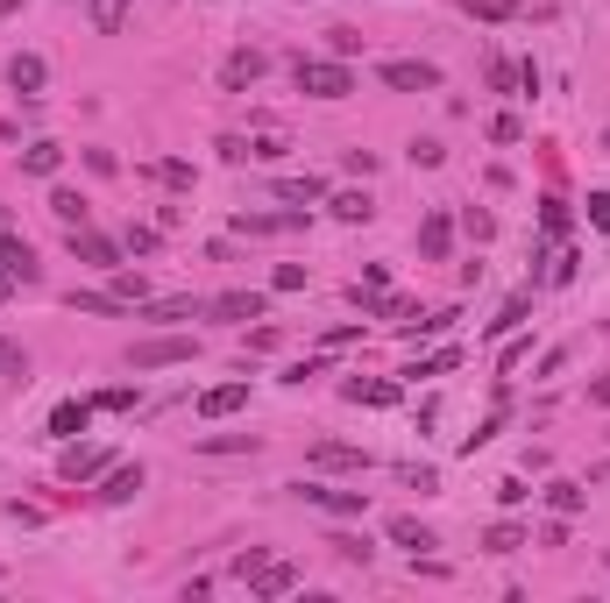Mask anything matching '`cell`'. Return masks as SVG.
Returning <instances> with one entry per match:
<instances>
[{
	"label": "cell",
	"instance_id": "cell-1",
	"mask_svg": "<svg viewBox=\"0 0 610 603\" xmlns=\"http://www.w3.org/2000/svg\"><path fill=\"white\" fill-rule=\"evenodd\" d=\"M291 79H298L305 100H348V93H355L348 57H298V64H291Z\"/></svg>",
	"mask_w": 610,
	"mask_h": 603
},
{
	"label": "cell",
	"instance_id": "cell-2",
	"mask_svg": "<svg viewBox=\"0 0 610 603\" xmlns=\"http://www.w3.org/2000/svg\"><path fill=\"white\" fill-rule=\"evenodd\" d=\"M192 355H199L192 334H157V341H135L128 369H171V362H192Z\"/></svg>",
	"mask_w": 610,
	"mask_h": 603
},
{
	"label": "cell",
	"instance_id": "cell-3",
	"mask_svg": "<svg viewBox=\"0 0 610 603\" xmlns=\"http://www.w3.org/2000/svg\"><path fill=\"white\" fill-rule=\"evenodd\" d=\"M64 249L79 256V263H100V270H121V242H107V235H93V228H64Z\"/></svg>",
	"mask_w": 610,
	"mask_h": 603
},
{
	"label": "cell",
	"instance_id": "cell-4",
	"mask_svg": "<svg viewBox=\"0 0 610 603\" xmlns=\"http://www.w3.org/2000/svg\"><path fill=\"white\" fill-rule=\"evenodd\" d=\"M298 497L327 518H362V504H369V490H327V483H298Z\"/></svg>",
	"mask_w": 610,
	"mask_h": 603
},
{
	"label": "cell",
	"instance_id": "cell-5",
	"mask_svg": "<svg viewBox=\"0 0 610 603\" xmlns=\"http://www.w3.org/2000/svg\"><path fill=\"white\" fill-rule=\"evenodd\" d=\"M384 86H398V93H433V86H440V64H426V57H391V64H384Z\"/></svg>",
	"mask_w": 610,
	"mask_h": 603
},
{
	"label": "cell",
	"instance_id": "cell-6",
	"mask_svg": "<svg viewBox=\"0 0 610 603\" xmlns=\"http://www.w3.org/2000/svg\"><path fill=\"white\" fill-rule=\"evenodd\" d=\"M263 71H270V57H263V50H235V57L220 64V93H249Z\"/></svg>",
	"mask_w": 610,
	"mask_h": 603
},
{
	"label": "cell",
	"instance_id": "cell-7",
	"mask_svg": "<svg viewBox=\"0 0 610 603\" xmlns=\"http://www.w3.org/2000/svg\"><path fill=\"white\" fill-rule=\"evenodd\" d=\"M305 462H313V469H327V476H348V469L362 476V469H369V455H362V447H348V440H320Z\"/></svg>",
	"mask_w": 610,
	"mask_h": 603
},
{
	"label": "cell",
	"instance_id": "cell-8",
	"mask_svg": "<svg viewBox=\"0 0 610 603\" xmlns=\"http://www.w3.org/2000/svg\"><path fill=\"white\" fill-rule=\"evenodd\" d=\"M447 249H454V213L433 206V213L419 220V256H426V263H447Z\"/></svg>",
	"mask_w": 610,
	"mask_h": 603
},
{
	"label": "cell",
	"instance_id": "cell-9",
	"mask_svg": "<svg viewBox=\"0 0 610 603\" xmlns=\"http://www.w3.org/2000/svg\"><path fill=\"white\" fill-rule=\"evenodd\" d=\"M0 270H8L15 284H43V263H36V249L22 235H0Z\"/></svg>",
	"mask_w": 610,
	"mask_h": 603
},
{
	"label": "cell",
	"instance_id": "cell-10",
	"mask_svg": "<svg viewBox=\"0 0 610 603\" xmlns=\"http://www.w3.org/2000/svg\"><path fill=\"white\" fill-rule=\"evenodd\" d=\"M86 426H93V398H57L50 405V433L57 440H79Z\"/></svg>",
	"mask_w": 610,
	"mask_h": 603
},
{
	"label": "cell",
	"instance_id": "cell-11",
	"mask_svg": "<svg viewBox=\"0 0 610 603\" xmlns=\"http://www.w3.org/2000/svg\"><path fill=\"white\" fill-rule=\"evenodd\" d=\"M8 86H15V93H22V100H36V93H43V86H50V64H43V57H36V50H22V57H15V64H8Z\"/></svg>",
	"mask_w": 610,
	"mask_h": 603
},
{
	"label": "cell",
	"instance_id": "cell-12",
	"mask_svg": "<svg viewBox=\"0 0 610 603\" xmlns=\"http://www.w3.org/2000/svg\"><path fill=\"white\" fill-rule=\"evenodd\" d=\"M93 476H107V447H79V440H71L64 447V483H93Z\"/></svg>",
	"mask_w": 610,
	"mask_h": 603
},
{
	"label": "cell",
	"instance_id": "cell-13",
	"mask_svg": "<svg viewBox=\"0 0 610 603\" xmlns=\"http://www.w3.org/2000/svg\"><path fill=\"white\" fill-rule=\"evenodd\" d=\"M249 405V384H213V391H199V419H235Z\"/></svg>",
	"mask_w": 610,
	"mask_h": 603
},
{
	"label": "cell",
	"instance_id": "cell-14",
	"mask_svg": "<svg viewBox=\"0 0 610 603\" xmlns=\"http://www.w3.org/2000/svg\"><path fill=\"white\" fill-rule=\"evenodd\" d=\"M206 313H220V320H263V291H220V298H206Z\"/></svg>",
	"mask_w": 610,
	"mask_h": 603
},
{
	"label": "cell",
	"instance_id": "cell-15",
	"mask_svg": "<svg viewBox=\"0 0 610 603\" xmlns=\"http://www.w3.org/2000/svg\"><path fill=\"white\" fill-rule=\"evenodd\" d=\"M341 398L348 405H398V384H384V376H348Z\"/></svg>",
	"mask_w": 610,
	"mask_h": 603
},
{
	"label": "cell",
	"instance_id": "cell-16",
	"mask_svg": "<svg viewBox=\"0 0 610 603\" xmlns=\"http://www.w3.org/2000/svg\"><path fill=\"white\" fill-rule=\"evenodd\" d=\"M249 589H256V596H291V589H298V568H291V561H263V568L249 575Z\"/></svg>",
	"mask_w": 610,
	"mask_h": 603
},
{
	"label": "cell",
	"instance_id": "cell-17",
	"mask_svg": "<svg viewBox=\"0 0 610 603\" xmlns=\"http://www.w3.org/2000/svg\"><path fill=\"white\" fill-rule=\"evenodd\" d=\"M192 447H199V455H256L263 440H256V433H199Z\"/></svg>",
	"mask_w": 610,
	"mask_h": 603
},
{
	"label": "cell",
	"instance_id": "cell-18",
	"mask_svg": "<svg viewBox=\"0 0 610 603\" xmlns=\"http://www.w3.org/2000/svg\"><path fill=\"white\" fill-rule=\"evenodd\" d=\"M235 228L242 235H291V228H305V213H242Z\"/></svg>",
	"mask_w": 610,
	"mask_h": 603
},
{
	"label": "cell",
	"instance_id": "cell-19",
	"mask_svg": "<svg viewBox=\"0 0 610 603\" xmlns=\"http://www.w3.org/2000/svg\"><path fill=\"white\" fill-rule=\"evenodd\" d=\"M50 213L64 220V228H86V213H93V206H86V192H71V185H57V192H50Z\"/></svg>",
	"mask_w": 610,
	"mask_h": 603
},
{
	"label": "cell",
	"instance_id": "cell-20",
	"mask_svg": "<svg viewBox=\"0 0 610 603\" xmlns=\"http://www.w3.org/2000/svg\"><path fill=\"white\" fill-rule=\"evenodd\" d=\"M142 490V462L135 469H107V483H100V504H128Z\"/></svg>",
	"mask_w": 610,
	"mask_h": 603
},
{
	"label": "cell",
	"instance_id": "cell-21",
	"mask_svg": "<svg viewBox=\"0 0 610 603\" xmlns=\"http://www.w3.org/2000/svg\"><path fill=\"white\" fill-rule=\"evenodd\" d=\"M86 22H93L100 36H121V22H128V0H86Z\"/></svg>",
	"mask_w": 610,
	"mask_h": 603
},
{
	"label": "cell",
	"instance_id": "cell-22",
	"mask_svg": "<svg viewBox=\"0 0 610 603\" xmlns=\"http://www.w3.org/2000/svg\"><path fill=\"white\" fill-rule=\"evenodd\" d=\"M107 277H114L107 291L121 298V306H149V277H142V270H107Z\"/></svg>",
	"mask_w": 610,
	"mask_h": 603
},
{
	"label": "cell",
	"instance_id": "cell-23",
	"mask_svg": "<svg viewBox=\"0 0 610 603\" xmlns=\"http://www.w3.org/2000/svg\"><path fill=\"white\" fill-rule=\"evenodd\" d=\"M462 15H476V22H518L525 0H462Z\"/></svg>",
	"mask_w": 610,
	"mask_h": 603
},
{
	"label": "cell",
	"instance_id": "cell-24",
	"mask_svg": "<svg viewBox=\"0 0 610 603\" xmlns=\"http://www.w3.org/2000/svg\"><path fill=\"white\" fill-rule=\"evenodd\" d=\"M327 213L355 228V220H369V213H376V199H369V192H334V199H327Z\"/></svg>",
	"mask_w": 610,
	"mask_h": 603
},
{
	"label": "cell",
	"instance_id": "cell-25",
	"mask_svg": "<svg viewBox=\"0 0 610 603\" xmlns=\"http://www.w3.org/2000/svg\"><path fill=\"white\" fill-rule=\"evenodd\" d=\"M57 164H64V149H57V142H29V149H22V171H29V178H50Z\"/></svg>",
	"mask_w": 610,
	"mask_h": 603
},
{
	"label": "cell",
	"instance_id": "cell-26",
	"mask_svg": "<svg viewBox=\"0 0 610 603\" xmlns=\"http://www.w3.org/2000/svg\"><path fill=\"white\" fill-rule=\"evenodd\" d=\"M391 540H398V547H412V554L440 547V540H433V525H419V518H391Z\"/></svg>",
	"mask_w": 610,
	"mask_h": 603
},
{
	"label": "cell",
	"instance_id": "cell-27",
	"mask_svg": "<svg viewBox=\"0 0 610 603\" xmlns=\"http://www.w3.org/2000/svg\"><path fill=\"white\" fill-rule=\"evenodd\" d=\"M277 199H291V206H313V199H327V178H277Z\"/></svg>",
	"mask_w": 610,
	"mask_h": 603
},
{
	"label": "cell",
	"instance_id": "cell-28",
	"mask_svg": "<svg viewBox=\"0 0 610 603\" xmlns=\"http://www.w3.org/2000/svg\"><path fill=\"white\" fill-rule=\"evenodd\" d=\"M192 313H206V298H164V306H149V320H157V327H171V320H192Z\"/></svg>",
	"mask_w": 610,
	"mask_h": 603
},
{
	"label": "cell",
	"instance_id": "cell-29",
	"mask_svg": "<svg viewBox=\"0 0 610 603\" xmlns=\"http://www.w3.org/2000/svg\"><path fill=\"white\" fill-rule=\"evenodd\" d=\"M483 547H490V554H518V547H525V525H511V518H497V525H490V533H483Z\"/></svg>",
	"mask_w": 610,
	"mask_h": 603
},
{
	"label": "cell",
	"instance_id": "cell-30",
	"mask_svg": "<svg viewBox=\"0 0 610 603\" xmlns=\"http://www.w3.org/2000/svg\"><path fill=\"white\" fill-rule=\"evenodd\" d=\"M64 306H71V313H128V306H121L114 291H71Z\"/></svg>",
	"mask_w": 610,
	"mask_h": 603
},
{
	"label": "cell",
	"instance_id": "cell-31",
	"mask_svg": "<svg viewBox=\"0 0 610 603\" xmlns=\"http://www.w3.org/2000/svg\"><path fill=\"white\" fill-rule=\"evenodd\" d=\"M149 178H157V185H171V192H192V164H178V157L149 164Z\"/></svg>",
	"mask_w": 610,
	"mask_h": 603
},
{
	"label": "cell",
	"instance_id": "cell-32",
	"mask_svg": "<svg viewBox=\"0 0 610 603\" xmlns=\"http://www.w3.org/2000/svg\"><path fill=\"white\" fill-rule=\"evenodd\" d=\"M284 149H291V142L263 128V135H249V164H277V157H284Z\"/></svg>",
	"mask_w": 610,
	"mask_h": 603
},
{
	"label": "cell",
	"instance_id": "cell-33",
	"mask_svg": "<svg viewBox=\"0 0 610 603\" xmlns=\"http://www.w3.org/2000/svg\"><path fill=\"white\" fill-rule=\"evenodd\" d=\"M93 405H100V412H135V405H142V391H135V384H114V391H100Z\"/></svg>",
	"mask_w": 610,
	"mask_h": 603
},
{
	"label": "cell",
	"instance_id": "cell-34",
	"mask_svg": "<svg viewBox=\"0 0 610 603\" xmlns=\"http://www.w3.org/2000/svg\"><path fill=\"white\" fill-rule=\"evenodd\" d=\"M547 504H554L561 518H575V511H582V483H547Z\"/></svg>",
	"mask_w": 610,
	"mask_h": 603
},
{
	"label": "cell",
	"instance_id": "cell-35",
	"mask_svg": "<svg viewBox=\"0 0 610 603\" xmlns=\"http://www.w3.org/2000/svg\"><path fill=\"white\" fill-rule=\"evenodd\" d=\"M327 547H334V554H341V561H362V568H369V554H376V547H369V540H362V533H334V540H327Z\"/></svg>",
	"mask_w": 610,
	"mask_h": 603
},
{
	"label": "cell",
	"instance_id": "cell-36",
	"mask_svg": "<svg viewBox=\"0 0 610 603\" xmlns=\"http://www.w3.org/2000/svg\"><path fill=\"white\" fill-rule=\"evenodd\" d=\"M454 362H462V348H440V355H426V362H412L405 376H447Z\"/></svg>",
	"mask_w": 610,
	"mask_h": 603
},
{
	"label": "cell",
	"instance_id": "cell-37",
	"mask_svg": "<svg viewBox=\"0 0 610 603\" xmlns=\"http://www.w3.org/2000/svg\"><path fill=\"white\" fill-rule=\"evenodd\" d=\"M398 476H405V490H419V497H426V490H440V469H426V462H405Z\"/></svg>",
	"mask_w": 610,
	"mask_h": 603
},
{
	"label": "cell",
	"instance_id": "cell-38",
	"mask_svg": "<svg viewBox=\"0 0 610 603\" xmlns=\"http://www.w3.org/2000/svg\"><path fill=\"white\" fill-rule=\"evenodd\" d=\"M157 242H164L157 228H128V235H121V249H128V256H157Z\"/></svg>",
	"mask_w": 610,
	"mask_h": 603
},
{
	"label": "cell",
	"instance_id": "cell-39",
	"mask_svg": "<svg viewBox=\"0 0 610 603\" xmlns=\"http://www.w3.org/2000/svg\"><path fill=\"white\" fill-rule=\"evenodd\" d=\"M525 313H532V298H511V306L490 320V334H511V327H525Z\"/></svg>",
	"mask_w": 610,
	"mask_h": 603
},
{
	"label": "cell",
	"instance_id": "cell-40",
	"mask_svg": "<svg viewBox=\"0 0 610 603\" xmlns=\"http://www.w3.org/2000/svg\"><path fill=\"white\" fill-rule=\"evenodd\" d=\"M327 50H334V57H355V50H362V29H327Z\"/></svg>",
	"mask_w": 610,
	"mask_h": 603
},
{
	"label": "cell",
	"instance_id": "cell-41",
	"mask_svg": "<svg viewBox=\"0 0 610 603\" xmlns=\"http://www.w3.org/2000/svg\"><path fill=\"white\" fill-rule=\"evenodd\" d=\"M270 291H305V270H298V263H277V270H270Z\"/></svg>",
	"mask_w": 610,
	"mask_h": 603
},
{
	"label": "cell",
	"instance_id": "cell-42",
	"mask_svg": "<svg viewBox=\"0 0 610 603\" xmlns=\"http://www.w3.org/2000/svg\"><path fill=\"white\" fill-rule=\"evenodd\" d=\"M483 79H490V86H497V93H511V86H518V71H511V64H504V57H490V64H483Z\"/></svg>",
	"mask_w": 610,
	"mask_h": 603
},
{
	"label": "cell",
	"instance_id": "cell-43",
	"mask_svg": "<svg viewBox=\"0 0 610 603\" xmlns=\"http://www.w3.org/2000/svg\"><path fill=\"white\" fill-rule=\"evenodd\" d=\"M440 157H447V149H440V142H433V135H419V142H412V164H419V171H433V164H440Z\"/></svg>",
	"mask_w": 610,
	"mask_h": 603
},
{
	"label": "cell",
	"instance_id": "cell-44",
	"mask_svg": "<svg viewBox=\"0 0 610 603\" xmlns=\"http://www.w3.org/2000/svg\"><path fill=\"white\" fill-rule=\"evenodd\" d=\"M0 376H29V355L15 341H0Z\"/></svg>",
	"mask_w": 610,
	"mask_h": 603
},
{
	"label": "cell",
	"instance_id": "cell-45",
	"mask_svg": "<svg viewBox=\"0 0 610 603\" xmlns=\"http://www.w3.org/2000/svg\"><path fill=\"white\" fill-rule=\"evenodd\" d=\"M589 228L610 235V192H589Z\"/></svg>",
	"mask_w": 610,
	"mask_h": 603
},
{
	"label": "cell",
	"instance_id": "cell-46",
	"mask_svg": "<svg viewBox=\"0 0 610 603\" xmlns=\"http://www.w3.org/2000/svg\"><path fill=\"white\" fill-rule=\"evenodd\" d=\"M518 135H525L518 114H497V121H490V142H518Z\"/></svg>",
	"mask_w": 610,
	"mask_h": 603
},
{
	"label": "cell",
	"instance_id": "cell-47",
	"mask_svg": "<svg viewBox=\"0 0 610 603\" xmlns=\"http://www.w3.org/2000/svg\"><path fill=\"white\" fill-rule=\"evenodd\" d=\"M462 228H469V235H476V242H490V235H497V220H490V213H476V206H469V213H462Z\"/></svg>",
	"mask_w": 610,
	"mask_h": 603
},
{
	"label": "cell",
	"instance_id": "cell-48",
	"mask_svg": "<svg viewBox=\"0 0 610 603\" xmlns=\"http://www.w3.org/2000/svg\"><path fill=\"white\" fill-rule=\"evenodd\" d=\"M540 228H547V235H568V206H561V199H547V213H540Z\"/></svg>",
	"mask_w": 610,
	"mask_h": 603
},
{
	"label": "cell",
	"instance_id": "cell-49",
	"mask_svg": "<svg viewBox=\"0 0 610 603\" xmlns=\"http://www.w3.org/2000/svg\"><path fill=\"white\" fill-rule=\"evenodd\" d=\"M454 320H462V313H454V306H447V313H426V320H419V334H426V341H433V334H447V327H454Z\"/></svg>",
	"mask_w": 610,
	"mask_h": 603
},
{
	"label": "cell",
	"instance_id": "cell-50",
	"mask_svg": "<svg viewBox=\"0 0 610 603\" xmlns=\"http://www.w3.org/2000/svg\"><path fill=\"white\" fill-rule=\"evenodd\" d=\"M497 497H504V504H525L532 490H525V476H504V483H497Z\"/></svg>",
	"mask_w": 610,
	"mask_h": 603
},
{
	"label": "cell",
	"instance_id": "cell-51",
	"mask_svg": "<svg viewBox=\"0 0 610 603\" xmlns=\"http://www.w3.org/2000/svg\"><path fill=\"white\" fill-rule=\"evenodd\" d=\"M589 405H603V412H610V376H596V384H589Z\"/></svg>",
	"mask_w": 610,
	"mask_h": 603
},
{
	"label": "cell",
	"instance_id": "cell-52",
	"mask_svg": "<svg viewBox=\"0 0 610 603\" xmlns=\"http://www.w3.org/2000/svg\"><path fill=\"white\" fill-rule=\"evenodd\" d=\"M15 8H29V0H0V15H15Z\"/></svg>",
	"mask_w": 610,
	"mask_h": 603
},
{
	"label": "cell",
	"instance_id": "cell-53",
	"mask_svg": "<svg viewBox=\"0 0 610 603\" xmlns=\"http://www.w3.org/2000/svg\"><path fill=\"white\" fill-rule=\"evenodd\" d=\"M8 291H15V277H8V270H0V298H8Z\"/></svg>",
	"mask_w": 610,
	"mask_h": 603
},
{
	"label": "cell",
	"instance_id": "cell-54",
	"mask_svg": "<svg viewBox=\"0 0 610 603\" xmlns=\"http://www.w3.org/2000/svg\"><path fill=\"white\" fill-rule=\"evenodd\" d=\"M603 149H610V128H603Z\"/></svg>",
	"mask_w": 610,
	"mask_h": 603
},
{
	"label": "cell",
	"instance_id": "cell-55",
	"mask_svg": "<svg viewBox=\"0 0 610 603\" xmlns=\"http://www.w3.org/2000/svg\"><path fill=\"white\" fill-rule=\"evenodd\" d=\"M603 476H610V462H603Z\"/></svg>",
	"mask_w": 610,
	"mask_h": 603
}]
</instances>
